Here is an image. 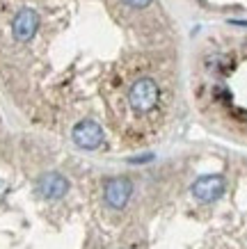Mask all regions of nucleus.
<instances>
[{"mask_svg":"<svg viewBox=\"0 0 247 249\" xmlns=\"http://www.w3.org/2000/svg\"><path fill=\"white\" fill-rule=\"evenodd\" d=\"M67 190H69V181L57 172H48L39 178V192L46 199H60V196L67 195Z\"/></svg>","mask_w":247,"mask_h":249,"instance_id":"6","label":"nucleus"},{"mask_svg":"<svg viewBox=\"0 0 247 249\" xmlns=\"http://www.w3.org/2000/svg\"><path fill=\"white\" fill-rule=\"evenodd\" d=\"M71 137H74V142L78 144L80 149H85V151H94V149H98V146L103 144V128L98 126L96 121L82 119L74 126Z\"/></svg>","mask_w":247,"mask_h":249,"instance_id":"3","label":"nucleus"},{"mask_svg":"<svg viewBox=\"0 0 247 249\" xmlns=\"http://www.w3.org/2000/svg\"><path fill=\"white\" fill-rule=\"evenodd\" d=\"M126 101L131 110L137 114H151L160 103V87H158L156 78L140 76L135 78L133 85L128 87Z\"/></svg>","mask_w":247,"mask_h":249,"instance_id":"1","label":"nucleus"},{"mask_svg":"<svg viewBox=\"0 0 247 249\" xmlns=\"http://www.w3.org/2000/svg\"><path fill=\"white\" fill-rule=\"evenodd\" d=\"M222 192H225V178L217 176V174L202 176V178H197L195 185H192V195H195V199H199L202 204H210V201L220 199Z\"/></svg>","mask_w":247,"mask_h":249,"instance_id":"4","label":"nucleus"},{"mask_svg":"<svg viewBox=\"0 0 247 249\" xmlns=\"http://www.w3.org/2000/svg\"><path fill=\"white\" fill-rule=\"evenodd\" d=\"M128 7H133V9H147L153 2V0H124Z\"/></svg>","mask_w":247,"mask_h":249,"instance_id":"7","label":"nucleus"},{"mask_svg":"<svg viewBox=\"0 0 247 249\" xmlns=\"http://www.w3.org/2000/svg\"><path fill=\"white\" fill-rule=\"evenodd\" d=\"M39 30V14L32 7H23L12 18V35L19 44H28Z\"/></svg>","mask_w":247,"mask_h":249,"instance_id":"2","label":"nucleus"},{"mask_svg":"<svg viewBox=\"0 0 247 249\" xmlns=\"http://www.w3.org/2000/svg\"><path fill=\"white\" fill-rule=\"evenodd\" d=\"M105 201L110 208H124L128 204V199H131V192H133V185L128 178L124 176H114V178H108L105 181Z\"/></svg>","mask_w":247,"mask_h":249,"instance_id":"5","label":"nucleus"}]
</instances>
